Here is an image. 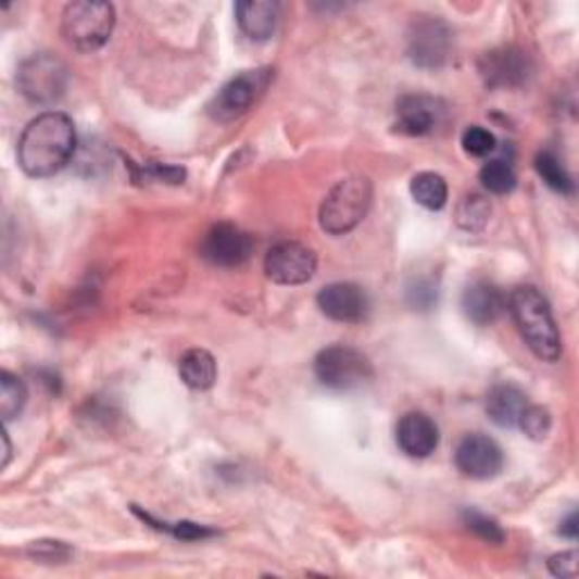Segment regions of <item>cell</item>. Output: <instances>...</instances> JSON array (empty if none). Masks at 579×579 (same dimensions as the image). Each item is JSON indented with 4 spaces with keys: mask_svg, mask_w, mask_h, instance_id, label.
<instances>
[{
    "mask_svg": "<svg viewBox=\"0 0 579 579\" xmlns=\"http://www.w3.org/2000/svg\"><path fill=\"white\" fill-rule=\"evenodd\" d=\"M410 192L415 202L428 211H441L449 200V186L437 173H419L412 177Z\"/></svg>",
    "mask_w": 579,
    "mask_h": 579,
    "instance_id": "ffe728a7",
    "label": "cell"
},
{
    "mask_svg": "<svg viewBox=\"0 0 579 579\" xmlns=\"http://www.w3.org/2000/svg\"><path fill=\"white\" fill-rule=\"evenodd\" d=\"M319 311L340 324H361L369 315V297L355 284H330L317 294Z\"/></svg>",
    "mask_w": 579,
    "mask_h": 579,
    "instance_id": "4fadbf2b",
    "label": "cell"
},
{
    "mask_svg": "<svg viewBox=\"0 0 579 579\" xmlns=\"http://www.w3.org/2000/svg\"><path fill=\"white\" fill-rule=\"evenodd\" d=\"M317 256L301 242H279L265 256L267 279L279 286H301L315 277Z\"/></svg>",
    "mask_w": 579,
    "mask_h": 579,
    "instance_id": "9c48e42d",
    "label": "cell"
},
{
    "mask_svg": "<svg viewBox=\"0 0 579 579\" xmlns=\"http://www.w3.org/2000/svg\"><path fill=\"white\" fill-rule=\"evenodd\" d=\"M518 426L530 439L541 441L550 435V428H553V417H550V412L541 405H528L526 412H523Z\"/></svg>",
    "mask_w": 579,
    "mask_h": 579,
    "instance_id": "484cf974",
    "label": "cell"
},
{
    "mask_svg": "<svg viewBox=\"0 0 579 579\" xmlns=\"http://www.w3.org/2000/svg\"><path fill=\"white\" fill-rule=\"evenodd\" d=\"M18 91L35 104H54L68 89V68L54 58L41 52L25 60L16 75Z\"/></svg>",
    "mask_w": 579,
    "mask_h": 579,
    "instance_id": "52a82bcc",
    "label": "cell"
},
{
    "mask_svg": "<svg viewBox=\"0 0 579 579\" xmlns=\"http://www.w3.org/2000/svg\"><path fill=\"white\" fill-rule=\"evenodd\" d=\"M478 71L491 89H516L526 85L534 66L526 50L505 46L484 52L478 62Z\"/></svg>",
    "mask_w": 579,
    "mask_h": 579,
    "instance_id": "30bf717a",
    "label": "cell"
},
{
    "mask_svg": "<svg viewBox=\"0 0 579 579\" xmlns=\"http://www.w3.org/2000/svg\"><path fill=\"white\" fill-rule=\"evenodd\" d=\"M462 520L468 532H474L476 537H480L487 543H503L505 541V532L499 526V520H493L491 516L476 512V509H464L462 512Z\"/></svg>",
    "mask_w": 579,
    "mask_h": 579,
    "instance_id": "d4e9b609",
    "label": "cell"
},
{
    "mask_svg": "<svg viewBox=\"0 0 579 579\" xmlns=\"http://www.w3.org/2000/svg\"><path fill=\"white\" fill-rule=\"evenodd\" d=\"M3 446H5V453H3V468H5L10 464V457H12V444H10L8 432H3Z\"/></svg>",
    "mask_w": 579,
    "mask_h": 579,
    "instance_id": "1f68e13d",
    "label": "cell"
},
{
    "mask_svg": "<svg viewBox=\"0 0 579 579\" xmlns=\"http://www.w3.org/2000/svg\"><path fill=\"white\" fill-rule=\"evenodd\" d=\"M75 148L73 121L62 112H46L23 129L16 150L18 165L27 177H52L71 163Z\"/></svg>",
    "mask_w": 579,
    "mask_h": 579,
    "instance_id": "6da1fadb",
    "label": "cell"
},
{
    "mask_svg": "<svg viewBox=\"0 0 579 579\" xmlns=\"http://www.w3.org/2000/svg\"><path fill=\"white\" fill-rule=\"evenodd\" d=\"M236 18L247 37L265 41L277 27L279 3H272V0H242V3H236Z\"/></svg>",
    "mask_w": 579,
    "mask_h": 579,
    "instance_id": "e0dca14e",
    "label": "cell"
},
{
    "mask_svg": "<svg viewBox=\"0 0 579 579\" xmlns=\"http://www.w3.org/2000/svg\"><path fill=\"white\" fill-rule=\"evenodd\" d=\"M491 217V204L484 196H480V192H471V196H466L460 206H457V225L464 229V231H482L489 223Z\"/></svg>",
    "mask_w": 579,
    "mask_h": 579,
    "instance_id": "7402d4cb",
    "label": "cell"
},
{
    "mask_svg": "<svg viewBox=\"0 0 579 579\" xmlns=\"http://www.w3.org/2000/svg\"><path fill=\"white\" fill-rule=\"evenodd\" d=\"M64 547L66 545H62L60 541H39L30 550L39 559H64L66 555H58V550H64Z\"/></svg>",
    "mask_w": 579,
    "mask_h": 579,
    "instance_id": "f546056e",
    "label": "cell"
},
{
    "mask_svg": "<svg viewBox=\"0 0 579 579\" xmlns=\"http://www.w3.org/2000/svg\"><path fill=\"white\" fill-rule=\"evenodd\" d=\"M507 303L532 353L545 363H557L562 357V338L545 297L532 286H520L509 294Z\"/></svg>",
    "mask_w": 579,
    "mask_h": 579,
    "instance_id": "7a4b0ae2",
    "label": "cell"
},
{
    "mask_svg": "<svg viewBox=\"0 0 579 579\" xmlns=\"http://www.w3.org/2000/svg\"><path fill=\"white\" fill-rule=\"evenodd\" d=\"M462 148L471 156H487L495 150V136L480 125H471L462 134Z\"/></svg>",
    "mask_w": 579,
    "mask_h": 579,
    "instance_id": "4316f807",
    "label": "cell"
},
{
    "mask_svg": "<svg viewBox=\"0 0 579 579\" xmlns=\"http://www.w3.org/2000/svg\"><path fill=\"white\" fill-rule=\"evenodd\" d=\"M528 405V397L516 385H495L487 397V415L495 426L516 428Z\"/></svg>",
    "mask_w": 579,
    "mask_h": 579,
    "instance_id": "ac0fdd59",
    "label": "cell"
},
{
    "mask_svg": "<svg viewBox=\"0 0 579 579\" xmlns=\"http://www.w3.org/2000/svg\"><path fill=\"white\" fill-rule=\"evenodd\" d=\"M453 46L451 27L441 18H419L410 25L407 33V54L412 64L419 68L444 66Z\"/></svg>",
    "mask_w": 579,
    "mask_h": 579,
    "instance_id": "ba28073f",
    "label": "cell"
},
{
    "mask_svg": "<svg viewBox=\"0 0 579 579\" xmlns=\"http://www.w3.org/2000/svg\"><path fill=\"white\" fill-rule=\"evenodd\" d=\"M577 512H570L566 520H562V528H559V534L562 537H568V539H577L579 537V526H577Z\"/></svg>",
    "mask_w": 579,
    "mask_h": 579,
    "instance_id": "4dcf8cb0",
    "label": "cell"
},
{
    "mask_svg": "<svg viewBox=\"0 0 579 579\" xmlns=\"http://www.w3.org/2000/svg\"><path fill=\"white\" fill-rule=\"evenodd\" d=\"M374 198L367 177H349L330 188L319 209V225L330 236H344L363 223Z\"/></svg>",
    "mask_w": 579,
    "mask_h": 579,
    "instance_id": "3957f363",
    "label": "cell"
},
{
    "mask_svg": "<svg viewBox=\"0 0 579 579\" xmlns=\"http://www.w3.org/2000/svg\"><path fill=\"white\" fill-rule=\"evenodd\" d=\"M480 181L493 196H507V192L516 188L514 165L505 159H491L482 165Z\"/></svg>",
    "mask_w": 579,
    "mask_h": 579,
    "instance_id": "603a6c76",
    "label": "cell"
},
{
    "mask_svg": "<svg viewBox=\"0 0 579 579\" xmlns=\"http://www.w3.org/2000/svg\"><path fill=\"white\" fill-rule=\"evenodd\" d=\"M507 309L505 294L487 281H476L468 286L462 294V311L466 319H471L478 326H489L503 315Z\"/></svg>",
    "mask_w": 579,
    "mask_h": 579,
    "instance_id": "2e32d148",
    "label": "cell"
},
{
    "mask_svg": "<svg viewBox=\"0 0 579 579\" xmlns=\"http://www.w3.org/2000/svg\"><path fill=\"white\" fill-rule=\"evenodd\" d=\"M315 376L324 388L355 390L374 378V367L363 351L336 344L317 353Z\"/></svg>",
    "mask_w": 579,
    "mask_h": 579,
    "instance_id": "8992f818",
    "label": "cell"
},
{
    "mask_svg": "<svg viewBox=\"0 0 579 579\" xmlns=\"http://www.w3.org/2000/svg\"><path fill=\"white\" fill-rule=\"evenodd\" d=\"M577 559L579 557H577L575 550H568V553H559V555L550 557L547 568L555 577H575L577 570H579V562Z\"/></svg>",
    "mask_w": 579,
    "mask_h": 579,
    "instance_id": "f1b7e54d",
    "label": "cell"
},
{
    "mask_svg": "<svg viewBox=\"0 0 579 579\" xmlns=\"http://www.w3.org/2000/svg\"><path fill=\"white\" fill-rule=\"evenodd\" d=\"M252 252H254L252 236L229 223L215 225L204 236L200 247L202 259H206L211 265L217 267H238L250 261Z\"/></svg>",
    "mask_w": 579,
    "mask_h": 579,
    "instance_id": "8fae6325",
    "label": "cell"
},
{
    "mask_svg": "<svg viewBox=\"0 0 579 579\" xmlns=\"http://www.w3.org/2000/svg\"><path fill=\"white\" fill-rule=\"evenodd\" d=\"M165 532H171L173 537H177L181 541H202V539L217 534L215 530H211L206 526H198V523H188V520L175 523L173 528H165Z\"/></svg>",
    "mask_w": 579,
    "mask_h": 579,
    "instance_id": "83f0119b",
    "label": "cell"
},
{
    "mask_svg": "<svg viewBox=\"0 0 579 579\" xmlns=\"http://www.w3.org/2000/svg\"><path fill=\"white\" fill-rule=\"evenodd\" d=\"M25 401H27V392L21 378L10 372L0 374V417H3L5 424L21 415Z\"/></svg>",
    "mask_w": 579,
    "mask_h": 579,
    "instance_id": "cb8c5ba5",
    "label": "cell"
},
{
    "mask_svg": "<svg viewBox=\"0 0 579 579\" xmlns=\"http://www.w3.org/2000/svg\"><path fill=\"white\" fill-rule=\"evenodd\" d=\"M397 444L407 457L424 460L439 446V428L424 412H407L397 426Z\"/></svg>",
    "mask_w": 579,
    "mask_h": 579,
    "instance_id": "9a60e30c",
    "label": "cell"
},
{
    "mask_svg": "<svg viewBox=\"0 0 579 579\" xmlns=\"http://www.w3.org/2000/svg\"><path fill=\"white\" fill-rule=\"evenodd\" d=\"M444 118V104L430 96H403L397 102V129L407 136H426Z\"/></svg>",
    "mask_w": 579,
    "mask_h": 579,
    "instance_id": "5bb4252c",
    "label": "cell"
},
{
    "mask_svg": "<svg viewBox=\"0 0 579 579\" xmlns=\"http://www.w3.org/2000/svg\"><path fill=\"white\" fill-rule=\"evenodd\" d=\"M455 464L466 478L491 480L503 471V449L487 435H466L455 451Z\"/></svg>",
    "mask_w": 579,
    "mask_h": 579,
    "instance_id": "7c38bea8",
    "label": "cell"
},
{
    "mask_svg": "<svg viewBox=\"0 0 579 579\" xmlns=\"http://www.w3.org/2000/svg\"><path fill=\"white\" fill-rule=\"evenodd\" d=\"M114 25V5L100 3V0H77V3H68L62 14V35L66 43L79 52L102 48L112 37Z\"/></svg>",
    "mask_w": 579,
    "mask_h": 579,
    "instance_id": "277c9868",
    "label": "cell"
},
{
    "mask_svg": "<svg viewBox=\"0 0 579 579\" xmlns=\"http://www.w3.org/2000/svg\"><path fill=\"white\" fill-rule=\"evenodd\" d=\"M179 376L190 390H211L217 380L215 357L204 349H190L179 361Z\"/></svg>",
    "mask_w": 579,
    "mask_h": 579,
    "instance_id": "d6986e66",
    "label": "cell"
},
{
    "mask_svg": "<svg viewBox=\"0 0 579 579\" xmlns=\"http://www.w3.org/2000/svg\"><path fill=\"white\" fill-rule=\"evenodd\" d=\"M272 77H274L272 68H254L236 75L209 102L206 106L209 116L217 123L238 121L265 96Z\"/></svg>",
    "mask_w": 579,
    "mask_h": 579,
    "instance_id": "5b68a950",
    "label": "cell"
},
{
    "mask_svg": "<svg viewBox=\"0 0 579 579\" xmlns=\"http://www.w3.org/2000/svg\"><path fill=\"white\" fill-rule=\"evenodd\" d=\"M534 168L547 188L562 192V196H572L575 184L568 171L562 165V161L553 152H539L534 159Z\"/></svg>",
    "mask_w": 579,
    "mask_h": 579,
    "instance_id": "44dd1931",
    "label": "cell"
}]
</instances>
